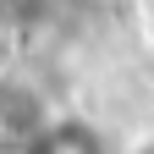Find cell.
I'll list each match as a JSON object with an SVG mask.
<instances>
[{
    "mask_svg": "<svg viewBox=\"0 0 154 154\" xmlns=\"http://www.w3.org/2000/svg\"><path fill=\"white\" fill-rule=\"evenodd\" d=\"M0 154H33V149H0Z\"/></svg>",
    "mask_w": 154,
    "mask_h": 154,
    "instance_id": "4",
    "label": "cell"
},
{
    "mask_svg": "<svg viewBox=\"0 0 154 154\" xmlns=\"http://www.w3.org/2000/svg\"><path fill=\"white\" fill-rule=\"evenodd\" d=\"M11 55H17V38H11L6 22H0V77H11Z\"/></svg>",
    "mask_w": 154,
    "mask_h": 154,
    "instance_id": "3",
    "label": "cell"
},
{
    "mask_svg": "<svg viewBox=\"0 0 154 154\" xmlns=\"http://www.w3.org/2000/svg\"><path fill=\"white\" fill-rule=\"evenodd\" d=\"M33 154H99V138L77 121H50L44 138L33 143Z\"/></svg>",
    "mask_w": 154,
    "mask_h": 154,
    "instance_id": "2",
    "label": "cell"
},
{
    "mask_svg": "<svg viewBox=\"0 0 154 154\" xmlns=\"http://www.w3.org/2000/svg\"><path fill=\"white\" fill-rule=\"evenodd\" d=\"M50 127V110L17 77H0V149H33Z\"/></svg>",
    "mask_w": 154,
    "mask_h": 154,
    "instance_id": "1",
    "label": "cell"
}]
</instances>
